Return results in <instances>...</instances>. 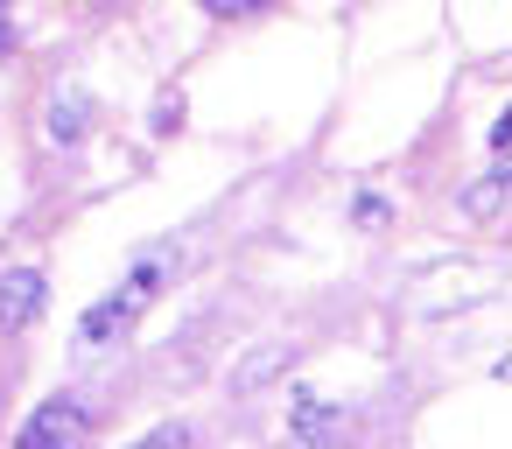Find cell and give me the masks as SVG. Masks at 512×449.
I'll return each mask as SVG.
<instances>
[{"label": "cell", "mask_w": 512, "mask_h": 449, "mask_svg": "<svg viewBox=\"0 0 512 449\" xmlns=\"http://www.w3.org/2000/svg\"><path fill=\"white\" fill-rule=\"evenodd\" d=\"M85 134H92V92L85 85H57V99L43 113V141L50 148H78Z\"/></svg>", "instance_id": "5"}, {"label": "cell", "mask_w": 512, "mask_h": 449, "mask_svg": "<svg viewBox=\"0 0 512 449\" xmlns=\"http://www.w3.org/2000/svg\"><path fill=\"white\" fill-rule=\"evenodd\" d=\"M288 358H295V344H267V351H246L239 358V372H232V393L246 400V393H260L267 379H281L288 372Z\"/></svg>", "instance_id": "8"}, {"label": "cell", "mask_w": 512, "mask_h": 449, "mask_svg": "<svg viewBox=\"0 0 512 449\" xmlns=\"http://www.w3.org/2000/svg\"><path fill=\"white\" fill-rule=\"evenodd\" d=\"M491 148H498V155H512V106L491 120Z\"/></svg>", "instance_id": "11"}, {"label": "cell", "mask_w": 512, "mask_h": 449, "mask_svg": "<svg viewBox=\"0 0 512 449\" xmlns=\"http://www.w3.org/2000/svg\"><path fill=\"white\" fill-rule=\"evenodd\" d=\"M505 197H512V155H498V162L463 190V211H470V218H498V211H505Z\"/></svg>", "instance_id": "7"}, {"label": "cell", "mask_w": 512, "mask_h": 449, "mask_svg": "<svg viewBox=\"0 0 512 449\" xmlns=\"http://www.w3.org/2000/svg\"><path fill=\"white\" fill-rule=\"evenodd\" d=\"M127 449H197V428H190V421H155V428L134 435Z\"/></svg>", "instance_id": "9"}, {"label": "cell", "mask_w": 512, "mask_h": 449, "mask_svg": "<svg viewBox=\"0 0 512 449\" xmlns=\"http://www.w3.org/2000/svg\"><path fill=\"white\" fill-rule=\"evenodd\" d=\"M141 309H148V295L120 281L113 295H99V302H92V309L78 316V330H71V344H78V351H113V344H120V337H127L134 323H141Z\"/></svg>", "instance_id": "1"}, {"label": "cell", "mask_w": 512, "mask_h": 449, "mask_svg": "<svg viewBox=\"0 0 512 449\" xmlns=\"http://www.w3.org/2000/svg\"><path fill=\"white\" fill-rule=\"evenodd\" d=\"M337 400H323V393H288V428H295V442L302 449H330V435H337Z\"/></svg>", "instance_id": "6"}, {"label": "cell", "mask_w": 512, "mask_h": 449, "mask_svg": "<svg viewBox=\"0 0 512 449\" xmlns=\"http://www.w3.org/2000/svg\"><path fill=\"white\" fill-rule=\"evenodd\" d=\"M50 309V274L43 267H8V274H0V330H8V337H22L36 316Z\"/></svg>", "instance_id": "4"}, {"label": "cell", "mask_w": 512, "mask_h": 449, "mask_svg": "<svg viewBox=\"0 0 512 449\" xmlns=\"http://www.w3.org/2000/svg\"><path fill=\"white\" fill-rule=\"evenodd\" d=\"M498 379H512V358H505V365H498Z\"/></svg>", "instance_id": "13"}, {"label": "cell", "mask_w": 512, "mask_h": 449, "mask_svg": "<svg viewBox=\"0 0 512 449\" xmlns=\"http://www.w3.org/2000/svg\"><path fill=\"white\" fill-rule=\"evenodd\" d=\"M351 218H358V225H386V218H393V204H386L379 190H358V197H351Z\"/></svg>", "instance_id": "10"}, {"label": "cell", "mask_w": 512, "mask_h": 449, "mask_svg": "<svg viewBox=\"0 0 512 449\" xmlns=\"http://www.w3.org/2000/svg\"><path fill=\"white\" fill-rule=\"evenodd\" d=\"M85 442H92V414H85L71 393L43 400V407L15 428V449H85Z\"/></svg>", "instance_id": "2"}, {"label": "cell", "mask_w": 512, "mask_h": 449, "mask_svg": "<svg viewBox=\"0 0 512 449\" xmlns=\"http://www.w3.org/2000/svg\"><path fill=\"white\" fill-rule=\"evenodd\" d=\"M491 288H498V274H491V267H477V260H456V267H442V274H428V281H421L414 309H421V316H449V309H470V302H484Z\"/></svg>", "instance_id": "3"}, {"label": "cell", "mask_w": 512, "mask_h": 449, "mask_svg": "<svg viewBox=\"0 0 512 449\" xmlns=\"http://www.w3.org/2000/svg\"><path fill=\"white\" fill-rule=\"evenodd\" d=\"M0 50H15V22H8V8H0Z\"/></svg>", "instance_id": "12"}]
</instances>
